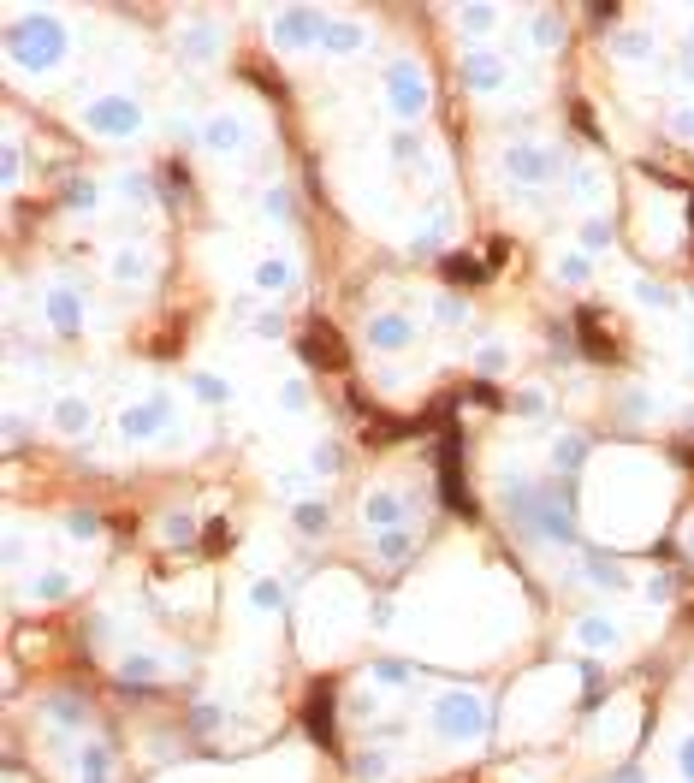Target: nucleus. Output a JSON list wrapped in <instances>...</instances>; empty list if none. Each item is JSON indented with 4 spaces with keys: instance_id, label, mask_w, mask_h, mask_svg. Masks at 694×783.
Wrapping results in <instances>:
<instances>
[{
    "instance_id": "1",
    "label": "nucleus",
    "mask_w": 694,
    "mask_h": 783,
    "mask_svg": "<svg viewBox=\"0 0 694 783\" xmlns=\"http://www.w3.org/2000/svg\"><path fill=\"white\" fill-rule=\"evenodd\" d=\"M434 724H440L452 742H469V736H481V730H487V706L457 688V695H445L440 706H434Z\"/></svg>"
},
{
    "instance_id": "2",
    "label": "nucleus",
    "mask_w": 694,
    "mask_h": 783,
    "mask_svg": "<svg viewBox=\"0 0 694 783\" xmlns=\"http://www.w3.org/2000/svg\"><path fill=\"white\" fill-rule=\"evenodd\" d=\"M13 54L30 59V66H36V59H54L59 54V24L54 18H30V24L13 36Z\"/></svg>"
},
{
    "instance_id": "3",
    "label": "nucleus",
    "mask_w": 694,
    "mask_h": 783,
    "mask_svg": "<svg viewBox=\"0 0 694 783\" xmlns=\"http://www.w3.org/2000/svg\"><path fill=\"white\" fill-rule=\"evenodd\" d=\"M303 362H309V369H344V344H339V332L315 321V327L303 332Z\"/></svg>"
},
{
    "instance_id": "4",
    "label": "nucleus",
    "mask_w": 694,
    "mask_h": 783,
    "mask_svg": "<svg viewBox=\"0 0 694 783\" xmlns=\"http://www.w3.org/2000/svg\"><path fill=\"white\" fill-rule=\"evenodd\" d=\"M137 107H131V101H96V107H89V125L96 131H107V137H125V131H137Z\"/></svg>"
},
{
    "instance_id": "5",
    "label": "nucleus",
    "mask_w": 694,
    "mask_h": 783,
    "mask_svg": "<svg viewBox=\"0 0 694 783\" xmlns=\"http://www.w3.org/2000/svg\"><path fill=\"white\" fill-rule=\"evenodd\" d=\"M160 427H167V398H149V404H137V410H125L131 440H149V433H160Z\"/></svg>"
},
{
    "instance_id": "6",
    "label": "nucleus",
    "mask_w": 694,
    "mask_h": 783,
    "mask_svg": "<svg viewBox=\"0 0 694 783\" xmlns=\"http://www.w3.org/2000/svg\"><path fill=\"white\" fill-rule=\"evenodd\" d=\"M362 516H369V523H380V528H404V498H397V493H369Z\"/></svg>"
},
{
    "instance_id": "7",
    "label": "nucleus",
    "mask_w": 694,
    "mask_h": 783,
    "mask_svg": "<svg viewBox=\"0 0 694 783\" xmlns=\"http://www.w3.org/2000/svg\"><path fill=\"white\" fill-rule=\"evenodd\" d=\"M369 339L380 344V351H404V344H410V321H404V314H380L369 327Z\"/></svg>"
},
{
    "instance_id": "8",
    "label": "nucleus",
    "mask_w": 694,
    "mask_h": 783,
    "mask_svg": "<svg viewBox=\"0 0 694 783\" xmlns=\"http://www.w3.org/2000/svg\"><path fill=\"white\" fill-rule=\"evenodd\" d=\"M309 730H315V742H333V688H315V700H309Z\"/></svg>"
},
{
    "instance_id": "9",
    "label": "nucleus",
    "mask_w": 694,
    "mask_h": 783,
    "mask_svg": "<svg viewBox=\"0 0 694 783\" xmlns=\"http://www.w3.org/2000/svg\"><path fill=\"white\" fill-rule=\"evenodd\" d=\"M392 96H397V107H404V114H422V101H427V89H415L410 66H397V71H392Z\"/></svg>"
},
{
    "instance_id": "10",
    "label": "nucleus",
    "mask_w": 694,
    "mask_h": 783,
    "mask_svg": "<svg viewBox=\"0 0 694 783\" xmlns=\"http://www.w3.org/2000/svg\"><path fill=\"white\" fill-rule=\"evenodd\" d=\"M510 172H523V178H546V172H552V155H546V149H523V155H510Z\"/></svg>"
},
{
    "instance_id": "11",
    "label": "nucleus",
    "mask_w": 694,
    "mask_h": 783,
    "mask_svg": "<svg viewBox=\"0 0 694 783\" xmlns=\"http://www.w3.org/2000/svg\"><path fill=\"white\" fill-rule=\"evenodd\" d=\"M374 546H380V558H386V564H404V558H410V528H386V534H380Z\"/></svg>"
},
{
    "instance_id": "12",
    "label": "nucleus",
    "mask_w": 694,
    "mask_h": 783,
    "mask_svg": "<svg viewBox=\"0 0 694 783\" xmlns=\"http://www.w3.org/2000/svg\"><path fill=\"white\" fill-rule=\"evenodd\" d=\"M576 635L588 641V647H599V653H606V647H617V624H606V617H588Z\"/></svg>"
},
{
    "instance_id": "13",
    "label": "nucleus",
    "mask_w": 694,
    "mask_h": 783,
    "mask_svg": "<svg viewBox=\"0 0 694 783\" xmlns=\"http://www.w3.org/2000/svg\"><path fill=\"white\" fill-rule=\"evenodd\" d=\"M48 314H54V327H59V332L78 327V303H71V291H54V297H48Z\"/></svg>"
},
{
    "instance_id": "14",
    "label": "nucleus",
    "mask_w": 694,
    "mask_h": 783,
    "mask_svg": "<svg viewBox=\"0 0 694 783\" xmlns=\"http://www.w3.org/2000/svg\"><path fill=\"white\" fill-rule=\"evenodd\" d=\"M581 451H588V440H581V433H570V440H558L552 463H558V469H576V463H581Z\"/></svg>"
},
{
    "instance_id": "15",
    "label": "nucleus",
    "mask_w": 694,
    "mask_h": 783,
    "mask_svg": "<svg viewBox=\"0 0 694 783\" xmlns=\"http://www.w3.org/2000/svg\"><path fill=\"white\" fill-rule=\"evenodd\" d=\"M445 273H452V279H481V273H487V261H469V256H452V268H445Z\"/></svg>"
},
{
    "instance_id": "16",
    "label": "nucleus",
    "mask_w": 694,
    "mask_h": 783,
    "mask_svg": "<svg viewBox=\"0 0 694 783\" xmlns=\"http://www.w3.org/2000/svg\"><path fill=\"white\" fill-rule=\"evenodd\" d=\"M469 77H475V84H498V66H493V59H469Z\"/></svg>"
},
{
    "instance_id": "17",
    "label": "nucleus",
    "mask_w": 694,
    "mask_h": 783,
    "mask_svg": "<svg viewBox=\"0 0 694 783\" xmlns=\"http://www.w3.org/2000/svg\"><path fill=\"white\" fill-rule=\"evenodd\" d=\"M315 469H321V475L339 469V445H315Z\"/></svg>"
},
{
    "instance_id": "18",
    "label": "nucleus",
    "mask_w": 694,
    "mask_h": 783,
    "mask_svg": "<svg viewBox=\"0 0 694 783\" xmlns=\"http://www.w3.org/2000/svg\"><path fill=\"white\" fill-rule=\"evenodd\" d=\"M59 427H84V404H78V398L59 404Z\"/></svg>"
},
{
    "instance_id": "19",
    "label": "nucleus",
    "mask_w": 694,
    "mask_h": 783,
    "mask_svg": "<svg viewBox=\"0 0 694 783\" xmlns=\"http://www.w3.org/2000/svg\"><path fill=\"white\" fill-rule=\"evenodd\" d=\"M66 576H42V582H36V594H42V599H59V594H66Z\"/></svg>"
},
{
    "instance_id": "20",
    "label": "nucleus",
    "mask_w": 694,
    "mask_h": 783,
    "mask_svg": "<svg viewBox=\"0 0 694 783\" xmlns=\"http://www.w3.org/2000/svg\"><path fill=\"white\" fill-rule=\"evenodd\" d=\"M261 285H291V268H285V261H268V268H261Z\"/></svg>"
},
{
    "instance_id": "21",
    "label": "nucleus",
    "mask_w": 694,
    "mask_h": 783,
    "mask_svg": "<svg viewBox=\"0 0 694 783\" xmlns=\"http://www.w3.org/2000/svg\"><path fill=\"white\" fill-rule=\"evenodd\" d=\"M255 605H279V582H255Z\"/></svg>"
},
{
    "instance_id": "22",
    "label": "nucleus",
    "mask_w": 694,
    "mask_h": 783,
    "mask_svg": "<svg viewBox=\"0 0 694 783\" xmlns=\"http://www.w3.org/2000/svg\"><path fill=\"white\" fill-rule=\"evenodd\" d=\"M516 410H523V415H540V410H546V398H540V392H523V398H516Z\"/></svg>"
},
{
    "instance_id": "23",
    "label": "nucleus",
    "mask_w": 694,
    "mask_h": 783,
    "mask_svg": "<svg viewBox=\"0 0 694 783\" xmlns=\"http://www.w3.org/2000/svg\"><path fill=\"white\" fill-rule=\"evenodd\" d=\"M297 523H303V528H321V523H326V511H321V505H303Z\"/></svg>"
},
{
    "instance_id": "24",
    "label": "nucleus",
    "mask_w": 694,
    "mask_h": 783,
    "mask_svg": "<svg viewBox=\"0 0 694 783\" xmlns=\"http://www.w3.org/2000/svg\"><path fill=\"white\" fill-rule=\"evenodd\" d=\"M196 392H202V398H214V404L226 398V386H220V380H208V374H202V380H196Z\"/></svg>"
},
{
    "instance_id": "25",
    "label": "nucleus",
    "mask_w": 694,
    "mask_h": 783,
    "mask_svg": "<svg viewBox=\"0 0 694 783\" xmlns=\"http://www.w3.org/2000/svg\"><path fill=\"white\" fill-rule=\"evenodd\" d=\"M682 771H689V783H694V742L682 748Z\"/></svg>"
},
{
    "instance_id": "26",
    "label": "nucleus",
    "mask_w": 694,
    "mask_h": 783,
    "mask_svg": "<svg viewBox=\"0 0 694 783\" xmlns=\"http://www.w3.org/2000/svg\"><path fill=\"white\" fill-rule=\"evenodd\" d=\"M689 546H694V528H689Z\"/></svg>"
}]
</instances>
